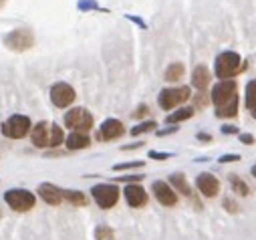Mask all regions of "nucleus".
Listing matches in <instances>:
<instances>
[{
  "mask_svg": "<svg viewBox=\"0 0 256 240\" xmlns=\"http://www.w3.org/2000/svg\"><path fill=\"white\" fill-rule=\"evenodd\" d=\"M30 142L38 150H46V148L56 150L58 146H62V142H65V132H62V128H58L56 124L38 122L36 126L30 128Z\"/></svg>",
  "mask_w": 256,
  "mask_h": 240,
  "instance_id": "f257e3e1",
  "label": "nucleus"
},
{
  "mask_svg": "<svg viewBox=\"0 0 256 240\" xmlns=\"http://www.w3.org/2000/svg\"><path fill=\"white\" fill-rule=\"evenodd\" d=\"M244 69H246V63L242 61L240 52H236V50H222L214 61V73H216V79H220V81L234 79Z\"/></svg>",
  "mask_w": 256,
  "mask_h": 240,
  "instance_id": "f03ea898",
  "label": "nucleus"
},
{
  "mask_svg": "<svg viewBox=\"0 0 256 240\" xmlns=\"http://www.w3.org/2000/svg\"><path fill=\"white\" fill-rule=\"evenodd\" d=\"M62 124H65V128H69L71 132L89 134L93 130V126H95V117L85 107H71L65 113V117H62Z\"/></svg>",
  "mask_w": 256,
  "mask_h": 240,
  "instance_id": "7ed1b4c3",
  "label": "nucleus"
},
{
  "mask_svg": "<svg viewBox=\"0 0 256 240\" xmlns=\"http://www.w3.org/2000/svg\"><path fill=\"white\" fill-rule=\"evenodd\" d=\"M2 42L6 48H10L14 52H24V50H30L34 46L36 38L28 26H18V28H12L10 32H6L2 36Z\"/></svg>",
  "mask_w": 256,
  "mask_h": 240,
  "instance_id": "20e7f679",
  "label": "nucleus"
},
{
  "mask_svg": "<svg viewBox=\"0 0 256 240\" xmlns=\"http://www.w3.org/2000/svg\"><path fill=\"white\" fill-rule=\"evenodd\" d=\"M30 128H32V122H30L28 115L14 113L6 119V122H2L0 132H2V136L8 140H24L30 134Z\"/></svg>",
  "mask_w": 256,
  "mask_h": 240,
  "instance_id": "39448f33",
  "label": "nucleus"
},
{
  "mask_svg": "<svg viewBox=\"0 0 256 240\" xmlns=\"http://www.w3.org/2000/svg\"><path fill=\"white\" fill-rule=\"evenodd\" d=\"M188 99H192V89L188 85H180V87H166L160 91L158 95V105L164 111H172L180 105H184Z\"/></svg>",
  "mask_w": 256,
  "mask_h": 240,
  "instance_id": "423d86ee",
  "label": "nucleus"
},
{
  "mask_svg": "<svg viewBox=\"0 0 256 240\" xmlns=\"http://www.w3.org/2000/svg\"><path fill=\"white\" fill-rule=\"evenodd\" d=\"M238 83L236 79H226V81H218L214 87H212V93H210V101L214 103L216 109H222L234 101H238Z\"/></svg>",
  "mask_w": 256,
  "mask_h": 240,
  "instance_id": "0eeeda50",
  "label": "nucleus"
},
{
  "mask_svg": "<svg viewBox=\"0 0 256 240\" xmlns=\"http://www.w3.org/2000/svg\"><path fill=\"white\" fill-rule=\"evenodd\" d=\"M119 186L113 182H101L91 188V196L101 210H111L119 202Z\"/></svg>",
  "mask_w": 256,
  "mask_h": 240,
  "instance_id": "6e6552de",
  "label": "nucleus"
},
{
  "mask_svg": "<svg viewBox=\"0 0 256 240\" xmlns=\"http://www.w3.org/2000/svg\"><path fill=\"white\" fill-rule=\"evenodd\" d=\"M4 202L14 212H30L36 204V196L26 188H10L4 192Z\"/></svg>",
  "mask_w": 256,
  "mask_h": 240,
  "instance_id": "1a4fd4ad",
  "label": "nucleus"
},
{
  "mask_svg": "<svg viewBox=\"0 0 256 240\" xmlns=\"http://www.w3.org/2000/svg\"><path fill=\"white\" fill-rule=\"evenodd\" d=\"M48 95H50V103H52L54 107H58V109L71 107L73 101H75V97H77V95H75V89H73L69 83H65V81H58V83L50 85Z\"/></svg>",
  "mask_w": 256,
  "mask_h": 240,
  "instance_id": "9d476101",
  "label": "nucleus"
},
{
  "mask_svg": "<svg viewBox=\"0 0 256 240\" xmlns=\"http://www.w3.org/2000/svg\"><path fill=\"white\" fill-rule=\"evenodd\" d=\"M196 188L202 196L214 198V196L220 194V180L210 172H202V174L196 176Z\"/></svg>",
  "mask_w": 256,
  "mask_h": 240,
  "instance_id": "9b49d317",
  "label": "nucleus"
},
{
  "mask_svg": "<svg viewBox=\"0 0 256 240\" xmlns=\"http://www.w3.org/2000/svg\"><path fill=\"white\" fill-rule=\"evenodd\" d=\"M152 192H154L156 200H158L162 206H166V208H172V206L178 204V194H176V190H174L168 182H164V180H156V182L152 184Z\"/></svg>",
  "mask_w": 256,
  "mask_h": 240,
  "instance_id": "f8f14e48",
  "label": "nucleus"
},
{
  "mask_svg": "<svg viewBox=\"0 0 256 240\" xmlns=\"http://www.w3.org/2000/svg\"><path fill=\"white\" fill-rule=\"evenodd\" d=\"M123 134H125L123 124L119 122V119H115V117H109V119H105V122L101 124L99 132H97V142H115Z\"/></svg>",
  "mask_w": 256,
  "mask_h": 240,
  "instance_id": "ddd939ff",
  "label": "nucleus"
},
{
  "mask_svg": "<svg viewBox=\"0 0 256 240\" xmlns=\"http://www.w3.org/2000/svg\"><path fill=\"white\" fill-rule=\"evenodd\" d=\"M123 196H125V202L132 208H144L150 202L148 190L142 184H127L123 190Z\"/></svg>",
  "mask_w": 256,
  "mask_h": 240,
  "instance_id": "4468645a",
  "label": "nucleus"
},
{
  "mask_svg": "<svg viewBox=\"0 0 256 240\" xmlns=\"http://www.w3.org/2000/svg\"><path fill=\"white\" fill-rule=\"evenodd\" d=\"M36 192H38V196H40L48 206H58V204L62 202V188H58V186H54V184H50V182L38 184Z\"/></svg>",
  "mask_w": 256,
  "mask_h": 240,
  "instance_id": "2eb2a0df",
  "label": "nucleus"
},
{
  "mask_svg": "<svg viewBox=\"0 0 256 240\" xmlns=\"http://www.w3.org/2000/svg\"><path fill=\"white\" fill-rule=\"evenodd\" d=\"M62 144L67 146L69 152H79V150H87L91 146V138H89V134H83V132H71Z\"/></svg>",
  "mask_w": 256,
  "mask_h": 240,
  "instance_id": "dca6fc26",
  "label": "nucleus"
},
{
  "mask_svg": "<svg viewBox=\"0 0 256 240\" xmlns=\"http://www.w3.org/2000/svg\"><path fill=\"white\" fill-rule=\"evenodd\" d=\"M170 186L176 190V194H182L186 198H194V192H192V186L188 182V178L182 172H174L170 176Z\"/></svg>",
  "mask_w": 256,
  "mask_h": 240,
  "instance_id": "f3484780",
  "label": "nucleus"
},
{
  "mask_svg": "<svg viewBox=\"0 0 256 240\" xmlns=\"http://www.w3.org/2000/svg\"><path fill=\"white\" fill-rule=\"evenodd\" d=\"M210 81H212V73L208 71L206 65L194 67V71H192V87L198 89V91H206Z\"/></svg>",
  "mask_w": 256,
  "mask_h": 240,
  "instance_id": "a211bd4d",
  "label": "nucleus"
},
{
  "mask_svg": "<svg viewBox=\"0 0 256 240\" xmlns=\"http://www.w3.org/2000/svg\"><path fill=\"white\" fill-rule=\"evenodd\" d=\"M194 115H196V109H194V107H180L178 111L166 115V124L178 126V124H182V122H188V119H192Z\"/></svg>",
  "mask_w": 256,
  "mask_h": 240,
  "instance_id": "6ab92c4d",
  "label": "nucleus"
},
{
  "mask_svg": "<svg viewBox=\"0 0 256 240\" xmlns=\"http://www.w3.org/2000/svg\"><path fill=\"white\" fill-rule=\"evenodd\" d=\"M184 75H186V65L184 63H172V65H168V69L164 73V79L168 83H178V81L184 79Z\"/></svg>",
  "mask_w": 256,
  "mask_h": 240,
  "instance_id": "aec40b11",
  "label": "nucleus"
},
{
  "mask_svg": "<svg viewBox=\"0 0 256 240\" xmlns=\"http://www.w3.org/2000/svg\"><path fill=\"white\" fill-rule=\"evenodd\" d=\"M62 200H67L71 206H87L89 200L81 190H62Z\"/></svg>",
  "mask_w": 256,
  "mask_h": 240,
  "instance_id": "412c9836",
  "label": "nucleus"
},
{
  "mask_svg": "<svg viewBox=\"0 0 256 240\" xmlns=\"http://www.w3.org/2000/svg\"><path fill=\"white\" fill-rule=\"evenodd\" d=\"M228 182H230V186H232V192H236L238 196H248V194H250L248 184L244 182V180H242L238 174H230V176H228Z\"/></svg>",
  "mask_w": 256,
  "mask_h": 240,
  "instance_id": "4be33fe9",
  "label": "nucleus"
},
{
  "mask_svg": "<svg viewBox=\"0 0 256 240\" xmlns=\"http://www.w3.org/2000/svg\"><path fill=\"white\" fill-rule=\"evenodd\" d=\"M77 10L79 12H109V8H103L97 0H79L77 2Z\"/></svg>",
  "mask_w": 256,
  "mask_h": 240,
  "instance_id": "5701e85b",
  "label": "nucleus"
},
{
  "mask_svg": "<svg viewBox=\"0 0 256 240\" xmlns=\"http://www.w3.org/2000/svg\"><path fill=\"white\" fill-rule=\"evenodd\" d=\"M156 128H158V122H154V119H148V122H142V124H138L136 128H132L130 134H132L134 138H138V136H144V134H152Z\"/></svg>",
  "mask_w": 256,
  "mask_h": 240,
  "instance_id": "b1692460",
  "label": "nucleus"
},
{
  "mask_svg": "<svg viewBox=\"0 0 256 240\" xmlns=\"http://www.w3.org/2000/svg\"><path fill=\"white\" fill-rule=\"evenodd\" d=\"M254 89H256V81L250 79V81L246 83V109L252 113V117H254V109H256V103H254Z\"/></svg>",
  "mask_w": 256,
  "mask_h": 240,
  "instance_id": "393cba45",
  "label": "nucleus"
},
{
  "mask_svg": "<svg viewBox=\"0 0 256 240\" xmlns=\"http://www.w3.org/2000/svg\"><path fill=\"white\" fill-rule=\"evenodd\" d=\"M144 166H146V162H144V160H134V162L113 164V166H111V170H113V172H125V170H140V168H144Z\"/></svg>",
  "mask_w": 256,
  "mask_h": 240,
  "instance_id": "a878e982",
  "label": "nucleus"
},
{
  "mask_svg": "<svg viewBox=\"0 0 256 240\" xmlns=\"http://www.w3.org/2000/svg\"><path fill=\"white\" fill-rule=\"evenodd\" d=\"M146 176L144 174H130V176H115L113 178V184H140Z\"/></svg>",
  "mask_w": 256,
  "mask_h": 240,
  "instance_id": "bb28decb",
  "label": "nucleus"
},
{
  "mask_svg": "<svg viewBox=\"0 0 256 240\" xmlns=\"http://www.w3.org/2000/svg\"><path fill=\"white\" fill-rule=\"evenodd\" d=\"M95 240H115V230L109 226H97L95 228Z\"/></svg>",
  "mask_w": 256,
  "mask_h": 240,
  "instance_id": "cd10ccee",
  "label": "nucleus"
},
{
  "mask_svg": "<svg viewBox=\"0 0 256 240\" xmlns=\"http://www.w3.org/2000/svg\"><path fill=\"white\" fill-rule=\"evenodd\" d=\"M148 158H150V160H158V162H164V160L176 158V152H156V150H150V152H148Z\"/></svg>",
  "mask_w": 256,
  "mask_h": 240,
  "instance_id": "c85d7f7f",
  "label": "nucleus"
},
{
  "mask_svg": "<svg viewBox=\"0 0 256 240\" xmlns=\"http://www.w3.org/2000/svg\"><path fill=\"white\" fill-rule=\"evenodd\" d=\"M242 156L240 154H222L218 158V164H232V162H240Z\"/></svg>",
  "mask_w": 256,
  "mask_h": 240,
  "instance_id": "c756f323",
  "label": "nucleus"
},
{
  "mask_svg": "<svg viewBox=\"0 0 256 240\" xmlns=\"http://www.w3.org/2000/svg\"><path fill=\"white\" fill-rule=\"evenodd\" d=\"M125 18L130 20V22H134V24H138L142 30H148V22L142 16H138V14H125Z\"/></svg>",
  "mask_w": 256,
  "mask_h": 240,
  "instance_id": "7c9ffc66",
  "label": "nucleus"
},
{
  "mask_svg": "<svg viewBox=\"0 0 256 240\" xmlns=\"http://www.w3.org/2000/svg\"><path fill=\"white\" fill-rule=\"evenodd\" d=\"M148 113H150V107H148L146 103H140V105L136 107V111L132 113V117H134V119H142V117H146Z\"/></svg>",
  "mask_w": 256,
  "mask_h": 240,
  "instance_id": "2f4dec72",
  "label": "nucleus"
},
{
  "mask_svg": "<svg viewBox=\"0 0 256 240\" xmlns=\"http://www.w3.org/2000/svg\"><path fill=\"white\" fill-rule=\"evenodd\" d=\"M178 132H180V128H178V126H170V128L158 130V132H156V136H158V138H166V136H174V134H178Z\"/></svg>",
  "mask_w": 256,
  "mask_h": 240,
  "instance_id": "473e14b6",
  "label": "nucleus"
},
{
  "mask_svg": "<svg viewBox=\"0 0 256 240\" xmlns=\"http://www.w3.org/2000/svg\"><path fill=\"white\" fill-rule=\"evenodd\" d=\"M220 132H222L224 136H238V134H240V130H238L236 126H232V124L222 126V128H220Z\"/></svg>",
  "mask_w": 256,
  "mask_h": 240,
  "instance_id": "72a5a7b5",
  "label": "nucleus"
},
{
  "mask_svg": "<svg viewBox=\"0 0 256 240\" xmlns=\"http://www.w3.org/2000/svg\"><path fill=\"white\" fill-rule=\"evenodd\" d=\"M194 103L200 105V107H206L208 105V97H206V91H198V95L194 97Z\"/></svg>",
  "mask_w": 256,
  "mask_h": 240,
  "instance_id": "f704fd0d",
  "label": "nucleus"
},
{
  "mask_svg": "<svg viewBox=\"0 0 256 240\" xmlns=\"http://www.w3.org/2000/svg\"><path fill=\"white\" fill-rule=\"evenodd\" d=\"M224 208L228 210V212H232V214H238V204L234 202V200H230V198H224Z\"/></svg>",
  "mask_w": 256,
  "mask_h": 240,
  "instance_id": "c9c22d12",
  "label": "nucleus"
},
{
  "mask_svg": "<svg viewBox=\"0 0 256 240\" xmlns=\"http://www.w3.org/2000/svg\"><path fill=\"white\" fill-rule=\"evenodd\" d=\"M238 140L244 146H254V136L252 134H238Z\"/></svg>",
  "mask_w": 256,
  "mask_h": 240,
  "instance_id": "e433bc0d",
  "label": "nucleus"
},
{
  "mask_svg": "<svg viewBox=\"0 0 256 240\" xmlns=\"http://www.w3.org/2000/svg\"><path fill=\"white\" fill-rule=\"evenodd\" d=\"M146 142H136V144H130V146H121V152H132V150H140L144 148Z\"/></svg>",
  "mask_w": 256,
  "mask_h": 240,
  "instance_id": "4c0bfd02",
  "label": "nucleus"
},
{
  "mask_svg": "<svg viewBox=\"0 0 256 240\" xmlns=\"http://www.w3.org/2000/svg\"><path fill=\"white\" fill-rule=\"evenodd\" d=\"M196 140L202 142V144H210V142H212V136H210V134H204V132H198V134H196Z\"/></svg>",
  "mask_w": 256,
  "mask_h": 240,
  "instance_id": "58836bf2",
  "label": "nucleus"
},
{
  "mask_svg": "<svg viewBox=\"0 0 256 240\" xmlns=\"http://www.w3.org/2000/svg\"><path fill=\"white\" fill-rule=\"evenodd\" d=\"M4 2H6V0H0V6H2V4H4Z\"/></svg>",
  "mask_w": 256,
  "mask_h": 240,
  "instance_id": "ea45409f",
  "label": "nucleus"
}]
</instances>
